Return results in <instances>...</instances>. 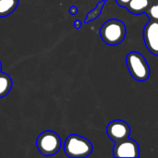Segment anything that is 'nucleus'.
<instances>
[{"label":"nucleus","mask_w":158,"mask_h":158,"mask_svg":"<svg viewBox=\"0 0 158 158\" xmlns=\"http://www.w3.org/2000/svg\"><path fill=\"white\" fill-rule=\"evenodd\" d=\"M63 148L67 156L70 158H85L93 152L91 142L79 134L69 135L65 140Z\"/></svg>","instance_id":"f03ea898"},{"label":"nucleus","mask_w":158,"mask_h":158,"mask_svg":"<svg viewBox=\"0 0 158 158\" xmlns=\"http://www.w3.org/2000/svg\"><path fill=\"white\" fill-rule=\"evenodd\" d=\"M105 3H106V0L99 2L94 10L90 11V12L87 14L86 19H85V22H86V23H89L90 21H92V20L97 19V18L100 16V14H101V12H102V9H103V7H104V6H105Z\"/></svg>","instance_id":"9b49d317"},{"label":"nucleus","mask_w":158,"mask_h":158,"mask_svg":"<svg viewBox=\"0 0 158 158\" xmlns=\"http://www.w3.org/2000/svg\"><path fill=\"white\" fill-rule=\"evenodd\" d=\"M0 72H2V64H1V61H0Z\"/></svg>","instance_id":"dca6fc26"},{"label":"nucleus","mask_w":158,"mask_h":158,"mask_svg":"<svg viewBox=\"0 0 158 158\" xmlns=\"http://www.w3.org/2000/svg\"><path fill=\"white\" fill-rule=\"evenodd\" d=\"M100 36L102 40L108 45L114 46L121 44L127 33V29L124 24L119 19H111L106 21L100 29Z\"/></svg>","instance_id":"f257e3e1"},{"label":"nucleus","mask_w":158,"mask_h":158,"mask_svg":"<svg viewBox=\"0 0 158 158\" xmlns=\"http://www.w3.org/2000/svg\"><path fill=\"white\" fill-rule=\"evenodd\" d=\"M113 156L137 158L140 156V147L136 141L127 138L120 142L115 143L113 147Z\"/></svg>","instance_id":"39448f33"},{"label":"nucleus","mask_w":158,"mask_h":158,"mask_svg":"<svg viewBox=\"0 0 158 158\" xmlns=\"http://www.w3.org/2000/svg\"><path fill=\"white\" fill-rule=\"evenodd\" d=\"M106 133L114 143H118L130 137L131 127L122 119H115L108 123Z\"/></svg>","instance_id":"0eeeda50"},{"label":"nucleus","mask_w":158,"mask_h":158,"mask_svg":"<svg viewBox=\"0 0 158 158\" xmlns=\"http://www.w3.org/2000/svg\"><path fill=\"white\" fill-rule=\"evenodd\" d=\"M62 142L60 136L52 131H45L39 134L36 139V147L38 151L45 156L56 155L61 148Z\"/></svg>","instance_id":"20e7f679"},{"label":"nucleus","mask_w":158,"mask_h":158,"mask_svg":"<svg viewBox=\"0 0 158 158\" xmlns=\"http://www.w3.org/2000/svg\"><path fill=\"white\" fill-rule=\"evenodd\" d=\"M153 1L154 0H131L126 8L131 13L139 15L145 13Z\"/></svg>","instance_id":"6e6552de"},{"label":"nucleus","mask_w":158,"mask_h":158,"mask_svg":"<svg viewBox=\"0 0 158 158\" xmlns=\"http://www.w3.org/2000/svg\"><path fill=\"white\" fill-rule=\"evenodd\" d=\"M78 11H79V9H78V7H77L76 6H71L69 8V14H71V15H76V14L78 13Z\"/></svg>","instance_id":"ddd939ff"},{"label":"nucleus","mask_w":158,"mask_h":158,"mask_svg":"<svg viewBox=\"0 0 158 158\" xmlns=\"http://www.w3.org/2000/svg\"><path fill=\"white\" fill-rule=\"evenodd\" d=\"M19 5V0H0V18L13 13Z\"/></svg>","instance_id":"1a4fd4ad"},{"label":"nucleus","mask_w":158,"mask_h":158,"mask_svg":"<svg viewBox=\"0 0 158 158\" xmlns=\"http://www.w3.org/2000/svg\"><path fill=\"white\" fill-rule=\"evenodd\" d=\"M149 19L158 20V0H154L150 5L149 8L145 12Z\"/></svg>","instance_id":"f8f14e48"},{"label":"nucleus","mask_w":158,"mask_h":158,"mask_svg":"<svg viewBox=\"0 0 158 158\" xmlns=\"http://www.w3.org/2000/svg\"><path fill=\"white\" fill-rule=\"evenodd\" d=\"M126 65L134 80L145 81L150 77V67L141 53L136 51L130 52L126 56Z\"/></svg>","instance_id":"7ed1b4c3"},{"label":"nucleus","mask_w":158,"mask_h":158,"mask_svg":"<svg viewBox=\"0 0 158 158\" xmlns=\"http://www.w3.org/2000/svg\"><path fill=\"white\" fill-rule=\"evenodd\" d=\"M143 40L146 48L154 56H158V20L149 19L143 29Z\"/></svg>","instance_id":"423d86ee"},{"label":"nucleus","mask_w":158,"mask_h":158,"mask_svg":"<svg viewBox=\"0 0 158 158\" xmlns=\"http://www.w3.org/2000/svg\"><path fill=\"white\" fill-rule=\"evenodd\" d=\"M81 25H82V23H81V21L80 19H76V20L74 21V27H75L76 29H80V28L81 27Z\"/></svg>","instance_id":"2eb2a0df"},{"label":"nucleus","mask_w":158,"mask_h":158,"mask_svg":"<svg viewBox=\"0 0 158 158\" xmlns=\"http://www.w3.org/2000/svg\"><path fill=\"white\" fill-rule=\"evenodd\" d=\"M13 85L11 77L4 72H0V98L6 96L10 92Z\"/></svg>","instance_id":"9d476101"},{"label":"nucleus","mask_w":158,"mask_h":158,"mask_svg":"<svg viewBox=\"0 0 158 158\" xmlns=\"http://www.w3.org/2000/svg\"><path fill=\"white\" fill-rule=\"evenodd\" d=\"M130 1H131V0H117L118 4L119 6H123V7H126V6H128V4L130 3Z\"/></svg>","instance_id":"4468645a"}]
</instances>
